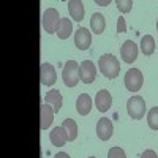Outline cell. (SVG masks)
Wrapping results in <instances>:
<instances>
[{"instance_id": "1", "label": "cell", "mask_w": 158, "mask_h": 158, "mask_svg": "<svg viewBox=\"0 0 158 158\" xmlns=\"http://www.w3.org/2000/svg\"><path fill=\"white\" fill-rule=\"evenodd\" d=\"M98 70L101 71V74L104 77L115 79L118 76V73H120V62L112 54H104L98 60Z\"/></svg>"}, {"instance_id": "2", "label": "cell", "mask_w": 158, "mask_h": 158, "mask_svg": "<svg viewBox=\"0 0 158 158\" xmlns=\"http://www.w3.org/2000/svg\"><path fill=\"white\" fill-rule=\"evenodd\" d=\"M60 22L62 18L59 16V11L56 8H48L43 13V18H41V25L46 33L52 35V33H57L60 29Z\"/></svg>"}, {"instance_id": "3", "label": "cell", "mask_w": 158, "mask_h": 158, "mask_svg": "<svg viewBox=\"0 0 158 158\" xmlns=\"http://www.w3.org/2000/svg\"><path fill=\"white\" fill-rule=\"evenodd\" d=\"M62 79L67 87H76L77 82L81 81L79 79V63L76 60H68L63 67L62 71Z\"/></svg>"}, {"instance_id": "4", "label": "cell", "mask_w": 158, "mask_h": 158, "mask_svg": "<svg viewBox=\"0 0 158 158\" xmlns=\"http://www.w3.org/2000/svg\"><path fill=\"white\" fill-rule=\"evenodd\" d=\"M127 111H128V115L133 120H141L146 115V101H144V98L139 95L131 97L127 101Z\"/></svg>"}, {"instance_id": "5", "label": "cell", "mask_w": 158, "mask_h": 158, "mask_svg": "<svg viewBox=\"0 0 158 158\" xmlns=\"http://www.w3.org/2000/svg\"><path fill=\"white\" fill-rule=\"evenodd\" d=\"M123 82H125L127 90H130V92H139L141 87H142V82H144L142 73H141L138 68H131V70H128V71L125 73Z\"/></svg>"}, {"instance_id": "6", "label": "cell", "mask_w": 158, "mask_h": 158, "mask_svg": "<svg viewBox=\"0 0 158 158\" xmlns=\"http://www.w3.org/2000/svg\"><path fill=\"white\" fill-rule=\"evenodd\" d=\"M97 77V68L92 60H84L79 65V79L84 84H92Z\"/></svg>"}, {"instance_id": "7", "label": "cell", "mask_w": 158, "mask_h": 158, "mask_svg": "<svg viewBox=\"0 0 158 158\" xmlns=\"http://www.w3.org/2000/svg\"><path fill=\"white\" fill-rule=\"evenodd\" d=\"M120 56H122V60L127 62V63H133L138 59V46H136V43L133 41V40H127V41L122 44Z\"/></svg>"}, {"instance_id": "8", "label": "cell", "mask_w": 158, "mask_h": 158, "mask_svg": "<svg viewBox=\"0 0 158 158\" xmlns=\"http://www.w3.org/2000/svg\"><path fill=\"white\" fill-rule=\"evenodd\" d=\"M112 131H114L112 122L108 117H101L98 120V123H97V136L101 141H109L111 136H112Z\"/></svg>"}, {"instance_id": "9", "label": "cell", "mask_w": 158, "mask_h": 158, "mask_svg": "<svg viewBox=\"0 0 158 158\" xmlns=\"http://www.w3.org/2000/svg\"><path fill=\"white\" fill-rule=\"evenodd\" d=\"M74 44L77 49H81V51H87L92 44V35L87 29L84 27H79L74 33Z\"/></svg>"}, {"instance_id": "10", "label": "cell", "mask_w": 158, "mask_h": 158, "mask_svg": "<svg viewBox=\"0 0 158 158\" xmlns=\"http://www.w3.org/2000/svg\"><path fill=\"white\" fill-rule=\"evenodd\" d=\"M40 71H41V76H40V82L43 85H52L56 81H57V73L54 70L51 63H41L40 67Z\"/></svg>"}, {"instance_id": "11", "label": "cell", "mask_w": 158, "mask_h": 158, "mask_svg": "<svg viewBox=\"0 0 158 158\" xmlns=\"http://www.w3.org/2000/svg\"><path fill=\"white\" fill-rule=\"evenodd\" d=\"M95 106L98 108L100 112H106L109 111V108L112 106V97L108 90H100L97 97H95Z\"/></svg>"}, {"instance_id": "12", "label": "cell", "mask_w": 158, "mask_h": 158, "mask_svg": "<svg viewBox=\"0 0 158 158\" xmlns=\"http://www.w3.org/2000/svg\"><path fill=\"white\" fill-rule=\"evenodd\" d=\"M49 141H51L52 146L62 147V146H65V144H67L68 135H67V131L63 130V127H56V128L51 130V133H49Z\"/></svg>"}, {"instance_id": "13", "label": "cell", "mask_w": 158, "mask_h": 158, "mask_svg": "<svg viewBox=\"0 0 158 158\" xmlns=\"http://www.w3.org/2000/svg\"><path fill=\"white\" fill-rule=\"evenodd\" d=\"M40 112H41V117H40V128L43 131L48 130L52 123V118H54V109H52L51 104H46V103H41V106H40Z\"/></svg>"}, {"instance_id": "14", "label": "cell", "mask_w": 158, "mask_h": 158, "mask_svg": "<svg viewBox=\"0 0 158 158\" xmlns=\"http://www.w3.org/2000/svg\"><path fill=\"white\" fill-rule=\"evenodd\" d=\"M43 103L51 104L52 109H54V112H59V111H60V108H62V104H63L62 94H60L59 90L52 89V90H49L48 94H46V97H44V101H43Z\"/></svg>"}, {"instance_id": "15", "label": "cell", "mask_w": 158, "mask_h": 158, "mask_svg": "<svg viewBox=\"0 0 158 158\" xmlns=\"http://www.w3.org/2000/svg\"><path fill=\"white\" fill-rule=\"evenodd\" d=\"M68 11H70V16L76 22H81L84 19L85 10H84V3L81 0H71V2H68Z\"/></svg>"}, {"instance_id": "16", "label": "cell", "mask_w": 158, "mask_h": 158, "mask_svg": "<svg viewBox=\"0 0 158 158\" xmlns=\"http://www.w3.org/2000/svg\"><path fill=\"white\" fill-rule=\"evenodd\" d=\"M76 109L81 115H87L92 111V98L87 94H81L76 100Z\"/></svg>"}, {"instance_id": "17", "label": "cell", "mask_w": 158, "mask_h": 158, "mask_svg": "<svg viewBox=\"0 0 158 158\" xmlns=\"http://www.w3.org/2000/svg\"><path fill=\"white\" fill-rule=\"evenodd\" d=\"M90 27H92V32L95 35H100L104 32V27H106V19L101 13H95V15H92L90 18Z\"/></svg>"}, {"instance_id": "18", "label": "cell", "mask_w": 158, "mask_h": 158, "mask_svg": "<svg viewBox=\"0 0 158 158\" xmlns=\"http://www.w3.org/2000/svg\"><path fill=\"white\" fill-rule=\"evenodd\" d=\"M141 51L144 56H152L155 52V40L152 35H144L141 38Z\"/></svg>"}, {"instance_id": "19", "label": "cell", "mask_w": 158, "mask_h": 158, "mask_svg": "<svg viewBox=\"0 0 158 158\" xmlns=\"http://www.w3.org/2000/svg\"><path fill=\"white\" fill-rule=\"evenodd\" d=\"M71 32H73V22L70 21V18H62L60 29L57 32V36L60 40H67V38H70Z\"/></svg>"}, {"instance_id": "20", "label": "cell", "mask_w": 158, "mask_h": 158, "mask_svg": "<svg viewBox=\"0 0 158 158\" xmlns=\"http://www.w3.org/2000/svg\"><path fill=\"white\" fill-rule=\"evenodd\" d=\"M62 127H63L65 131H67L68 141H74L77 138V125H76V122L73 120V118H65Z\"/></svg>"}, {"instance_id": "21", "label": "cell", "mask_w": 158, "mask_h": 158, "mask_svg": "<svg viewBox=\"0 0 158 158\" xmlns=\"http://www.w3.org/2000/svg\"><path fill=\"white\" fill-rule=\"evenodd\" d=\"M147 123L152 130H158V108H152L147 114Z\"/></svg>"}, {"instance_id": "22", "label": "cell", "mask_w": 158, "mask_h": 158, "mask_svg": "<svg viewBox=\"0 0 158 158\" xmlns=\"http://www.w3.org/2000/svg\"><path fill=\"white\" fill-rule=\"evenodd\" d=\"M115 5L120 13H130L131 6H133V0H117Z\"/></svg>"}, {"instance_id": "23", "label": "cell", "mask_w": 158, "mask_h": 158, "mask_svg": "<svg viewBox=\"0 0 158 158\" xmlns=\"http://www.w3.org/2000/svg\"><path fill=\"white\" fill-rule=\"evenodd\" d=\"M108 158H127V155L120 147H111L108 152Z\"/></svg>"}, {"instance_id": "24", "label": "cell", "mask_w": 158, "mask_h": 158, "mask_svg": "<svg viewBox=\"0 0 158 158\" xmlns=\"http://www.w3.org/2000/svg\"><path fill=\"white\" fill-rule=\"evenodd\" d=\"M117 32L118 33H125L127 32V24H125V18H118L117 19Z\"/></svg>"}, {"instance_id": "25", "label": "cell", "mask_w": 158, "mask_h": 158, "mask_svg": "<svg viewBox=\"0 0 158 158\" xmlns=\"http://www.w3.org/2000/svg\"><path fill=\"white\" fill-rule=\"evenodd\" d=\"M141 158H158L156 156V153L153 152V150H146V152H142V155H141Z\"/></svg>"}, {"instance_id": "26", "label": "cell", "mask_w": 158, "mask_h": 158, "mask_svg": "<svg viewBox=\"0 0 158 158\" xmlns=\"http://www.w3.org/2000/svg\"><path fill=\"white\" fill-rule=\"evenodd\" d=\"M54 158H70V155H68L67 152H59Z\"/></svg>"}, {"instance_id": "27", "label": "cell", "mask_w": 158, "mask_h": 158, "mask_svg": "<svg viewBox=\"0 0 158 158\" xmlns=\"http://www.w3.org/2000/svg\"><path fill=\"white\" fill-rule=\"evenodd\" d=\"M97 5H103V6L104 5H109V0H106V2H97Z\"/></svg>"}, {"instance_id": "28", "label": "cell", "mask_w": 158, "mask_h": 158, "mask_svg": "<svg viewBox=\"0 0 158 158\" xmlns=\"http://www.w3.org/2000/svg\"><path fill=\"white\" fill-rule=\"evenodd\" d=\"M156 30H158V21H156Z\"/></svg>"}, {"instance_id": "29", "label": "cell", "mask_w": 158, "mask_h": 158, "mask_svg": "<svg viewBox=\"0 0 158 158\" xmlns=\"http://www.w3.org/2000/svg\"><path fill=\"white\" fill-rule=\"evenodd\" d=\"M89 158H95V156H89Z\"/></svg>"}]
</instances>
